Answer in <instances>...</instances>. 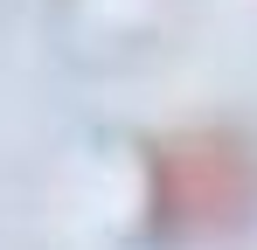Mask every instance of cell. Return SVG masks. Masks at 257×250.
I'll use <instances>...</instances> for the list:
<instances>
[{
	"label": "cell",
	"instance_id": "cell-1",
	"mask_svg": "<svg viewBox=\"0 0 257 250\" xmlns=\"http://www.w3.org/2000/svg\"><path fill=\"white\" fill-rule=\"evenodd\" d=\"M139 215L167 250H209L257 222V139L236 118H181L139 146Z\"/></svg>",
	"mask_w": 257,
	"mask_h": 250
}]
</instances>
